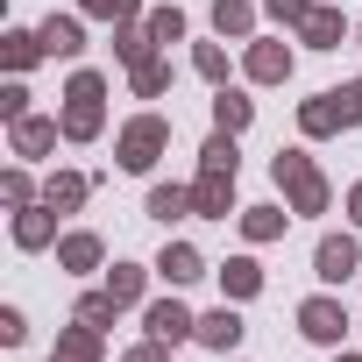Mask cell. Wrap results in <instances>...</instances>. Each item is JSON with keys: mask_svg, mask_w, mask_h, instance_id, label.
<instances>
[{"mask_svg": "<svg viewBox=\"0 0 362 362\" xmlns=\"http://www.w3.org/2000/svg\"><path fill=\"white\" fill-rule=\"evenodd\" d=\"M277 185H284V199H291V214H327V177L313 170V156H298V149H284V156H277Z\"/></svg>", "mask_w": 362, "mask_h": 362, "instance_id": "cell-1", "label": "cell"}, {"mask_svg": "<svg viewBox=\"0 0 362 362\" xmlns=\"http://www.w3.org/2000/svg\"><path fill=\"white\" fill-rule=\"evenodd\" d=\"M305 135H334V128H355L362 121V93L355 86H341V93H320V100H305Z\"/></svg>", "mask_w": 362, "mask_h": 362, "instance_id": "cell-2", "label": "cell"}, {"mask_svg": "<svg viewBox=\"0 0 362 362\" xmlns=\"http://www.w3.org/2000/svg\"><path fill=\"white\" fill-rule=\"evenodd\" d=\"M64 135H71V142H93V135H100V78H93V71H78V78H71Z\"/></svg>", "mask_w": 362, "mask_h": 362, "instance_id": "cell-3", "label": "cell"}, {"mask_svg": "<svg viewBox=\"0 0 362 362\" xmlns=\"http://www.w3.org/2000/svg\"><path fill=\"white\" fill-rule=\"evenodd\" d=\"M163 142H170V128H163L156 114H142V121H128V128H121V163H128V170H149Z\"/></svg>", "mask_w": 362, "mask_h": 362, "instance_id": "cell-4", "label": "cell"}, {"mask_svg": "<svg viewBox=\"0 0 362 362\" xmlns=\"http://www.w3.org/2000/svg\"><path fill=\"white\" fill-rule=\"evenodd\" d=\"M298 334H305V341H341V334H348V313H341L334 298H305V305H298Z\"/></svg>", "mask_w": 362, "mask_h": 362, "instance_id": "cell-5", "label": "cell"}, {"mask_svg": "<svg viewBox=\"0 0 362 362\" xmlns=\"http://www.w3.org/2000/svg\"><path fill=\"white\" fill-rule=\"evenodd\" d=\"M185 334H199V320L177 305V298H163V305H149V341H163V348H177Z\"/></svg>", "mask_w": 362, "mask_h": 362, "instance_id": "cell-6", "label": "cell"}, {"mask_svg": "<svg viewBox=\"0 0 362 362\" xmlns=\"http://www.w3.org/2000/svg\"><path fill=\"white\" fill-rule=\"evenodd\" d=\"M355 263H362V256H355V242H348V235H327V242H320V256H313V270H320L327 284H348V277H355Z\"/></svg>", "mask_w": 362, "mask_h": 362, "instance_id": "cell-7", "label": "cell"}, {"mask_svg": "<svg viewBox=\"0 0 362 362\" xmlns=\"http://www.w3.org/2000/svg\"><path fill=\"white\" fill-rule=\"evenodd\" d=\"M228 199H235V177H228V170H206L199 185H192V206L214 214V221H228Z\"/></svg>", "mask_w": 362, "mask_h": 362, "instance_id": "cell-8", "label": "cell"}, {"mask_svg": "<svg viewBox=\"0 0 362 362\" xmlns=\"http://www.w3.org/2000/svg\"><path fill=\"white\" fill-rule=\"evenodd\" d=\"M249 78H263V86L291 78V50H284V43H256V50H249Z\"/></svg>", "mask_w": 362, "mask_h": 362, "instance_id": "cell-9", "label": "cell"}, {"mask_svg": "<svg viewBox=\"0 0 362 362\" xmlns=\"http://www.w3.org/2000/svg\"><path fill=\"white\" fill-rule=\"evenodd\" d=\"M341 29H348V22H341V15H334V8H313V15H305V22H298V36H305V43H313V50H334V43H341Z\"/></svg>", "mask_w": 362, "mask_h": 362, "instance_id": "cell-10", "label": "cell"}, {"mask_svg": "<svg viewBox=\"0 0 362 362\" xmlns=\"http://www.w3.org/2000/svg\"><path fill=\"white\" fill-rule=\"evenodd\" d=\"M199 341H206V348H214V355H228V348H235V341H242V320H235V313H228V305H221V313H206V320H199Z\"/></svg>", "mask_w": 362, "mask_h": 362, "instance_id": "cell-11", "label": "cell"}, {"mask_svg": "<svg viewBox=\"0 0 362 362\" xmlns=\"http://www.w3.org/2000/svg\"><path fill=\"white\" fill-rule=\"evenodd\" d=\"M170 284H192V277H206V263H199V249H185V242H170L163 249V263H156Z\"/></svg>", "mask_w": 362, "mask_h": 362, "instance_id": "cell-12", "label": "cell"}, {"mask_svg": "<svg viewBox=\"0 0 362 362\" xmlns=\"http://www.w3.org/2000/svg\"><path fill=\"white\" fill-rule=\"evenodd\" d=\"M50 362H100V327H71V334L57 341Z\"/></svg>", "mask_w": 362, "mask_h": 362, "instance_id": "cell-13", "label": "cell"}, {"mask_svg": "<svg viewBox=\"0 0 362 362\" xmlns=\"http://www.w3.org/2000/svg\"><path fill=\"white\" fill-rule=\"evenodd\" d=\"M221 284H228V298H256V291H263V270H256L249 256H235V263L221 270Z\"/></svg>", "mask_w": 362, "mask_h": 362, "instance_id": "cell-14", "label": "cell"}, {"mask_svg": "<svg viewBox=\"0 0 362 362\" xmlns=\"http://www.w3.org/2000/svg\"><path fill=\"white\" fill-rule=\"evenodd\" d=\"M50 142H57V121H15V149L22 156H43Z\"/></svg>", "mask_w": 362, "mask_h": 362, "instance_id": "cell-15", "label": "cell"}, {"mask_svg": "<svg viewBox=\"0 0 362 362\" xmlns=\"http://www.w3.org/2000/svg\"><path fill=\"white\" fill-rule=\"evenodd\" d=\"M249 22H256L249 0H214V29H221V36H249Z\"/></svg>", "mask_w": 362, "mask_h": 362, "instance_id": "cell-16", "label": "cell"}, {"mask_svg": "<svg viewBox=\"0 0 362 362\" xmlns=\"http://www.w3.org/2000/svg\"><path fill=\"white\" fill-rule=\"evenodd\" d=\"M185 206H192V192H185V185H156V192H149V214H156V221H177Z\"/></svg>", "mask_w": 362, "mask_h": 362, "instance_id": "cell-17", "label": "cell"}, {"mask_svg": "<svg viewBox=\"0 0 362 362\" xmlns=\"http://www.w3.org/2000/svg\"><path fill=\"white\" fill-rule=\"evenodd\" d=\"M50 214H57V206H50ZM50 214H36V206H29V214L15 221V242H22V249H43V242H50Z\"/></svg>", "mask_w": 362, "mask_h": 362, "instance_id": "cell-18", "label": "cell"}, {"mask_svg": "<svg viewBox=\"0 0 362 362\" xmlns=\"http://www.w3.org/2000/svg\"><path fill=\"white\" fill-rule=\"evenodd\" d=\"M43 50L71 57V50H78V22H57V15H50V22H43Z\"/></svg>", "mask_w": 362, "mask_h": 362, "instance_id": "cell-19", "label": "cell"}, {"mask_svg": "<svg viewBox=\"0 0 362 362\" xmlns=\"http://www.w3.org/2000/svg\"><path fill=\"white\" fill-rule=\"evenodd\" d=\"M163 86H170V64H156V57H142V64H135V93H142V100H156Z\"/></svg>", "mask_w": 362, "mask_h": 362, "instance_id": "cell-20", "label": "cell"}, {"mask_svg": "<svg viewBox=\"0 0 362 362\" xmlns=\"http://www.w3.org/2000/svg\"><path fill=\"white\" fill-rule=\"evenodd\" d=\"M214 121H221L228 135H235V128H249V100H242V93H221V100H214Z\"/></svg>", "mask_w": 362, "mask_h": 362, "instance_id": "cell-21", "label": "cell"}, {"mask_svg": "<svg viewBox=\"0 0 362 362\" xmlns=\"http://www.w3.org/2000/svg\"><path fill=\"white\" fill-rule=\"evenodd\" d=\"M199 163H206V170H228V177H235V135L221 128V135L206 142V156H199Z\"/></svg>", "mask_w": 362, "mask_h": 362, "instance_id": "cell-22", "label": "cell"}, {"mask_svg": "<svg viewBox=\"0 0 362 362\" xmlns=\"http://www.w3.org/2000/svg\"><path fill=\"white\" fill-rule=\"evenodd\" d=\"M242 228H249V242H270V235H284V214H277V206H256Z\"/></svg>", "mask_w": 362, "mask_h": 362, "instance_id": "cell-23", "label": "cell"}, {"mask_svg": "<svg viewBox=\"0 0 362 362\" xmlns=\"http://www.w3.org/2000/svg\"><path fill=\"white\" fill-rule=\"evenodd\" d=\"M93 263H100V242L93 235H71L64 242V270H93Z\"/></svg>", "mask_w": 362, "mask_h": 362, "instance_id": "cell-24", "label": "cell"}, {"mask_svg": "<svg viewBox=\"0 0 362 362\" xmlns=\"http://www.w3.org/2000/svg\"><path fill=\"white\" fill-rule=\"evenodd\" d=\"M149 36H156V43H177V36H185V15H177V8H156V15H149Z\"/></svg>", "mask_w": 362, "mask_h": 362, "instance_id": "cell-25", "label": "cell"}, {"mask_svg": "<svg viewBox=\"0 0 362 362\" xmlns=\"http://www.w3.org/2000/svg\"><path fill=\"white\" fill-rule=\"evenodd\" d=\"M107 291H114V305H135V298H142V270H128V263H121Z\"/></svg>", "mask_w": 362, "mask_h": 362, "instance_id": "cell-26", "label": "cell"}, {"mask_svg": "<svg viewBox=\"0 0 362 362\" xmlns=\"http://www.w3.org/2000/svg\"><path fill=\"white\" fill-rule=\"evenodd\" d=\"M114 313H121V305H114V291H93V298L78 305V320H86V327H107Z\"/></svg>", "mask_w": 362, "mask_h": 362, "instance_id": "cell-27", "label": "cell"}, {"mask_svg": "<svg viewBox=\"0 0 362 362\" xmlns=\"http://www.w3.org/2000/svg\"><path fill=\"white\" fill-rule=\"evenodd\" d=\"M86 199V177H50V206L64 214V206H78Z\"/></svg>", "mask_w": 362, "mask_h": 362, "instance_id": "cell-28", "label": "cell"}, {"mask_svg": "<svg viewBox=\"0 0 362 362\" xmlns=\"http://www.w3.org/2000/svg\"><path fill=\"white\" fill-rule=\"evenodd\" d=\"M270 15H277V22H291V29H298V22H305V15H313V8H305V0H270Z\"/></svg>", "mask_w": 362, "mask_h": 362, "instance_id": "cell-29", "label": "cell"}, {"mask_svg": "<svg viewBox=\"0 0 362 362\" xmlns=\"http://www.w3.org/2000/svg\"><path fill=\"white\" fill-rule=\"evenodd\" d=\"M0 107H8V121H29V93H22V86L0 93Z\"/></svg>", "mask_w": 362, "mask_h": 362, "instance_id": "cell-30", "label": "cell"}, {"mask_svg": "<svg viewBox=\"0 0 362 362\" xmlns=\"http://www.w3.org/2000/svg\"><path fill=\"white\" fill-rule=\"evenodd\" d=\"M199 71H206V78H228V57H221L214 43H199Z\"/></svg>", "mask_w": 362, "mask_h": 362, "instance_id": "cell-31", "label": "cell"}, {"mask_svg": "<svg viewBox=\"0 0 362 362\" xmlns=\"http://www.w3.org/2000/svg\"><path fill=\"white\" fill-rule=\"evenodd\" d=\"M86 8H93V15H114V22H121V15H135V0H86Z\"/></svg>", "mask_w": 362, "mask_h": 362, "instance_id": "cell-32", "label": "cell"}, {"mask_svg": "<svg viewBox=\"0 0 362 362\" xmlns=\"http://www.w3.org/2000/svg\"><path fill=\"white\" fill-rule=\"evenodd\" d=\"M128 362H170V355H163V341H149V348H135Z\"/></svg>", "mask_w": 362, "mask_h": 362, "instance_id": "cell-33", "label": "cell"}, {"mask_svg": "<svg viewBox=\"0 0 362 362\" xmlns=\"http://www.w3.org/2000/svg\"><path fill=\"white\" fill-rule=\"evenodd\" d=\"M348 214H355V221H362V185H355V192H348Z\"/></svg>", "mask_w": 362, "mask_h": 362, "instance_id": "cell-34", "label": "cell"}, {"mask_svg": "<svg viewBox=\"0 0 362 362\" xmlns=\"http://www.w3.org/2000/svg\"><path fill=\"white\" fill-rule=\"evenodd\" d=\"M341 362H362V355H341Z\"/></svg>", "mask_w": 362, "mask_h": 362, "instance_id": "cell-35", "label": "cell"}, {"mask_svg": "<svg viewBox=\"0 0 362 362\" xmlns=\"http://www.w3.org/2000/svg\"><path fill=\"white\" fill-rule=\"evenodd\" d=\"M355 93H362V86H355Z\"/></svg>", "mask_w": 362, "mask_h": 362, "instance_id": "cell-36", "label": "cell"}]
</instances>
